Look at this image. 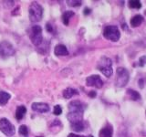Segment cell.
<instances>
[{"label": "cell", "instance_id": "obj_23", "mask_svg": "<svg viewBox=\"0 0 146 137\" xmlns=\"http://www.w3.org/2000/svg\"><path fill=\"white\" fill-rule=\"evenodd\" d=\"M67 3L70 7H80L82 4L81 1H78V0H70V1H67Z\"/></svg>", "mask_w": 146, "mask_h": 137}, {"label": "cell", "instance_id": "obj_4", "mask_svg": "<svg viewBox=\"0 0 146 137\" xmlns=\"http://www.w3.org/2000/svg\"><path fill=\"white\" fill-rule=\"evenodd\" d=\"M103 36L106 39L116 42L121 38V32L116 26H107L103 29Z\"/></svg>", "mask_w": 146, "mask_h": 137}, {"label": "cell", "instance_id": "obj_25", "mask_svg": "<svg viewBox=\"0 0 146 137\" xmlns=\"http://www.w3.org/2000/svg\"><path fill=\"white\" fill-rule=\"evenodd\" d=\"M145 64H146V56L141 57L139 59V65L141 67H143V66H145Z\"/></svg>", "mask_w": 146, "mask_h": 137}, {"label": "cell", "instance_id": "obj_2", "mask_svg": "<svg viewBox=\"0 0 146 137\" xmlns=\"http://www.w3.org/2000/svg\"><path fill=\"white\" fill-rule=\"evenodd\" d=\"M29 19L31 22H38L43 16V8L38 3L32 2L29 7Z\"/></svg>", "mask_w": 146, "mask_h": 137}, {"label": "cell", "instance_id": "obj_13", "mask_svg": "<svg viewBox=\"0 0 146 137\" xmlns=\"http://www.w3.org/2000/svg\"><path fill=\"white\" fill-rule=\"evenodd\" d=\"M54 53L56 56H67V55H68V51L66 46H64L63 44L57 45L54 49Z\"/></svg>", "mask_w": 146, "mask_h": 137}, {"label": "cell", "instance_id": "obj_16", "mask_svg": "<svg viewBox=\"0 0 146 137\" xmlns=\"http://www.w3.org/2000/svg\"><path fill=\"white\" fill-rule=\"evenodd\" d=\"M143 21V17L141 16V15H136L133 17L131 18V21H130V24L132 27H139L141 23Z\"/></svg>", "mask_w": 146, "mask_h": 137}, {"label": "cell", "instance_id": "obj_24", "mask_svg": "<svg viewBox=\"0 0 146 137\" xmlns=\"http://www.w3.org/2000/svg\"><path fill=\"white\" fill-rule=\"evenodd\" d=\"M55 115H59V114H61L62 112V108L60 105H56V106L54 107V111H53Z\"/></svg>", "mask_w": 146, "mask_h": 137}, {"label": "cell", "instance_id": "obj_28", "mask_svg": "<svg viewBox=\"0 0 146 137\" xmlns=\"http://www.w3.org/2000/svg\"><path fill=\"white\" fill-rule=\"evenodd\" d=\"M96 95H97V93H96L95 90H90V92H89V96H90V98H95Z\"/></svg>", "mask_w": 146, "mask_h": 137}, {"label": "cell", "instance_id": "obj_10", "mask_svg": "<svg viewBox=\"0 0 146 137\" xmlns=\"http://www.w3.org/2000/svg\"><path fill=\"white\" fill-rule=\"evenodd\" d=\"M31 107L33 111L39 112V113H45L49 111L48 104L44 103V102H34V103H32Z\"/></svg>", "mask_w": 146, "mask_h": 137}, {"label": "cell", "instance_id": "obj_26", "mask_svg": "<svg viewBox=\"0 0 146 137\" xmlns=\"http://www.w3.org/2000/svg\"><path fill=\"white\" fill-rule=\"evenodd\" d=\"M46 29H47V31L50 32V33H53V26L50 25V23H47V25H46Z\"/></svg>", "mask_w": 146, "mask_h": 137}, {"label": "cell", "instance_id": "obj_1", "mask_svg": "<svg viewBox=\"0 0 146 137\" xmlns=\"http://www.w3.org/2000/svg\"><path fill=\"white\" fill-rule=\"evenodd\" d=\"M98 70L102 73L104 76H106L107 78L111 77L113 73L112 70V61L111 59L106 57V56H102L100 58V59L98 62L97 65Z\"/></svg>", "mask_w": 146, "mask_h": 137}, {"label": "cell", "instance_id": "obj_31", "mask_svg": "<svg viewBox=\"0 0 146 137\" xmlns=\"http://www.w3.org/2000/svg\"><path fill=\"white\" fill-rule=\"evenodd\" d=\"M38 137H42V136H38Z\"/></svg>", "mask_w": 146, "mask_h": 137}, {"label": "cell", "instance_id": "obj_9", "mask_svg": "<svg viewBox=\"0 0 146 137\" xmlns=\"http://www.w3.org/2000/svg\"><path fill=\"white\" fill-rule=\"evenodd\" d=\"M67 118H68V120L70 122V123L82 122V119H83V112H68Z\"/></svg>", "mask_w": 146, "mask_h": 137}, {"label": "cell", "instance_id": "obj_7", "mask_svg": "<svg viewBox=\"0 0 146 137\" xmlns=\"http://www.w3.org/2000/svg\"><path fill=\"white\" fill-rule=\"evenodd\" d=\"M0 130L7 136L14 135L16 132L15 126L9 122L7 118H1L0 119Z\"/></svg>", "mask_w": 146, "mask_h": 137}, {"label": "cell", "instance_id": "obj_19", "mask_svg": "<svg viewBox=\"0 0 146 137\" xmlns=\"http://www.w3.org/2000/svg\"><path fill=\"white\" fill-rule=\"evenodd\" d=\"M127 94L129 95V97L132 100H141V95L138 91H136L132 89L127 90Z\"/></svg>", "mask_w": 146, "mask_h": 137}, {"label": "cell", "instance_id": "obj_20", "mask_svg": "<svg viewBox=\"0 0 146 137\" xmlns=\"http://www.w3.org/2000/svg\"><path fill=\"white\" fill-rule=\"evenodd\" d=\"M71 129L75 132H82L84 130V123L83 122H74V123H70Z\"/></svg>", "mask_w": 146, "mask_h": 137}, {"label": "cell", "instance_id": "obj_11", "mask_svg": "<svg viewBox=\"0 0 146 137\" xmlns=\"http://www.w3.org/2000/svg\"><path fill=\"white\" fill-rule=\"evenodd\" d=\"M70 112H84V104L80 100H72L68 104Z\"/></svg>", "mask_w": 146, "mask_h": 137}, {"label": "cell", "instance_id": "obj_6", "mask_svg": "<svg viewBox=\"0 0 146 137\" xmlns=\"http://www.w3.org/2000/svg\"><path fill=\"white\" fill-rule=\"evenodd\" d=\"M15 54V49L12 46L11 43L8 41H2L0 42V57L3 59H7L8 57H11Z\"/></svg>", "mask_w": 146, "mask_h": 137}, {"label": "cell", "instance_id": "obj_22", "mask_svg": "<svg viewBox=\"0 0 146 137\" xmlns=\"http://www.w3.org/2000/svg\"><path fill=\"white\" fill-rule=\"evenodd\" d=\"M18 132L19 134L24 136V137H27V134H29V129L26 125H21L19 127V130H18Z\"/></svg>", "mask_w": 146, "mask_h": 137}, {"label": "cell", "instance_id": "obj_15", "mask_svg": "<svg viewBox=\"0 0 146 137\" xmlns=\"http://www.w3.org/2000/svg\"><path fill=\"white\" fill-rule=\"evenodd\" d=\"M27 112V108L24 106V105H20L17 108L16 111V118L17 121H20L23 119V117L25 116V114Z\"/></svg>", "mask_w": 146, "mask_h": 137}, {"label": "cell", "instance_id": "obj_27", "mask_svg": "<svg viewBox=\"0 0 146 137\" xmlns=\"http://www.w3.org/2000/svg\"><path fill=\"white\" fill-rule=\"evenodd\" d=\"M90 12H91V9L90 8L85 7L84 8V11H83V14H84L85 16H88V15H90Z\"/></svg>", "mask_w": 146, "mask_h": 137}, {"label": "cell", "instance_id": "obj_12", "mask_svg": "<svg viewBox=\"0 0 146 137\" xmlns=\"http://www.w3.org/2000/svg\"><path fill=\"white\" fill-rule=\"evenodd\" d=\"M112 134H113V129L112 126L110 123H107V125L102 128L100 131L99 132V137H112Z\"/></svg>", "mask_w": 146, "mask_h": 137}, {"label": "cell", "instance_id": "obj_5", "mask_svg": "<svg viewBox=\"0 0 146 137\" xmlns=\"http://www.w3.org/2000/svg\"><path fill=\"white\" fill-rule=\"evenodd\" d=\"M29 38L31 42L33 43L35 46H39L42 43L43 36H42V29L40 26L35 25L31 27L29 30Z\"/></svg>", "mask_w": 146, "mask_h": 137}, {"label": "cell", "instance_id": "obj_29", "mask_svg": "<svg viewBox=\"0 0 146 137\" xmlns=\"http://www.w3.org/2000/svg\"><path fill=\"white\" fill-rule=\"evenodd\" d=\"M68 137H84L82 135H78V134H70L68 135Z\"/></svg>", "mask_w": 146, "mask_h": 137}, {"label": "cell", "instance_id": "obj_21", "mask_svg": "<svg viewBox=\"0 0 146 137\" xmlns=\"http://www.w3.org/2000/svg\"><path fill=\"white\" fill-rule=\"evenodd\" d=\"M129 7L131 8H135L139 9L141 7V4L139 0H130L129 1Z\"/></svg>", "mask_w": 146, "mask_h": 137}, {"label": "cell", "instance_id": "obj_17", "mask_svg": "<svg viewBox=\"0 0 146 137\" xmlns=\"http://www.w3.org/2000/svg\"><path fill=\"white\" fill-rule=\"evenodd\" d=\"M74 15H75V13L73 11H70V10H68V11L64 12L63 15H62V21L64 23V25L68 26V23H70V19Z\"/></svg>", "mask_w": 146, "mask_h": 137}, {"label": "cell", "instance_id": "obj_8", "mask_svg": "<svg viewBox=\"0 0 146 137\" xmlns=\"http://www.w3.org/2000/svg\"><path fill=\"white\" fill-rule=\"evenodd\" d=\"M86 84L87 86L100 89L103 86V81L99 75H90L86 79Z\"/></svg>", "mask_w": 146, "mask_h": 137}, {"label": "cell", "instance_id": "obj_32", "mask_svg": "<svg viewBox=\"0 0 146 137\" xmlns=\"http://www.w3.org/2000/svg\"><path fill=\"white\" fill-rule=\"evenodd\" d=\"M145 113H146V112H145Z\"/></svg>", "mask_w": 146, "mask_h": 137}, {"label": "cell", "instance_id": "obj_18", "mask_svg": "<svg viewBox=\"0 0 146 137\" xmlns=\"http://www.w3.org/2000/svg\"><path fill=\"white\" fill-rule=\"evenodd\" d=\"M10 98L11 96L9 93L6 92V91L0 90V105H6Z\"/></svg>", "mask_w": 146, "mask_h": 137}, {"label": "cell", "instance_id": "obj_3", "mask_svg": "<svg viewBox=\"0 0 146 137\" xmlns=\"http://www.w3.org/2000/svg\"><path fill=\"white\" fill-rule=\"evenodd\" d=\"M116 86L117 87H125L130 80V74L126 68L119 67L116 70Z\"/></svg>", "mask_w": 146, "mask_h": 137}, {"label": "cell", "instance_id": "obj_30", "mask_svg": "<svg viewBox=\"0 0 146 137\" xmlns=\"http://www.w3.org/2000/svg\"><path fill=\"white\" fill-rule=\"evenodd\" d=\"M88 137H93V136H92V135H89Z\"/></svg>", "mask_w": 146, "mask_h": 137}, {"label": "cell", "instance_id": "obj_14", "mask_svg": "<svg viewBox=\"0 0 146 137\" xmlns=\"http://www.w3.org/2000/svg\"><path fill=\"white\" fill-rule=\"evenodd\" d=\"M79 94V91L73 88H67L63 90V97L65 99H70L74 95Z\"/></svg>", "mask_w": 146, "mask_h": 137}]
</instances>
